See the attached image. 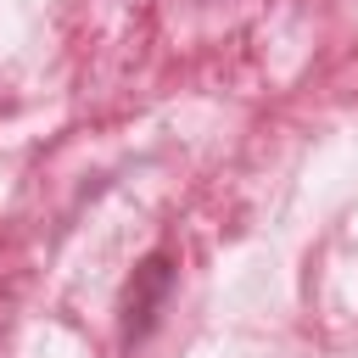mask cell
Wrapping results in <instances>:
<instances>
[{"mask_svg":"<svg viewBox=\"0 0 358 358\" xmlns=\"http://www.w3.org/2000/svg\"><path fill=\"white\" fill-rule=\"evenodd\" d=\"M162 296H168V257H145L129 280V296H123V341H140L151 330Z\"/></svg>","mask_w":358,"mask_h":358,"instance_id":"obj_1","label":"cell"}]
</instances>
